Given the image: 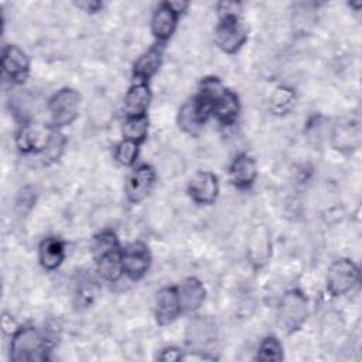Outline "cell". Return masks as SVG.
<instances>
[{
    "instance_id": "6da1fadb",
    "label": "cell",
    "mask_w": 362,
    "mask_h": 362,
    "mask_svg": "<svg viewBox=\"0 0 362 362\" xmlns=\"http://www.w3.org/2000/svg\"><path fill=\"white\" fill-rule=\"evenodd\" d=\"M51 338L37 327L25 324L11 332L10 359L13 362H38L48 359Z\"/></svg>"
},
{
    "instance_id": "7a4b0ae2",
    "label": "cell",
    "mask_w": 362,
    "mask_h": 362,
    "mask_svg": "<svg viewBox=\"0 0 362 362\" xmlns=\"http://www.w3.org/2000/svg\"><path fill=\"white\" fill-rule=\"evenodd\" d=\"M92 252L96 272L105 281L115 283L123 276V247L120 246V242L112 229L100 230L93 236Z\"/></svg>"
},
{
    "instance_id": "3957f363",
    "label": "cell",
    "mask_w": 362,
    "mask_h": 362,
    "mask_svg": "<svg viewBox=\"0 0 362 362\" xmlns=\"http://www.w3.org/2000/svg\"><path fill=\"white\" fill-rule=\"evenodd\" d=\"M308 317V298L303 290L294 287L287 290L277 304V325L286 334L297 332Z\"/></svg>"
},
{
    "instance_id": "277c9868",
    "label": "cell",
    "mask_w": 362,
    "mask_h": 362,
    "mask_svg": "<svg viewBox=\"0 0 362 362\" xmlns=\"http://www.w3.org/2000/svg\"><path fill=\"white\" fill-rule=\"evenodd\" d=\"M81 107V95L74 88H61L48 100V113L51 126L55 129H62L71 126Z\"/></svg>"
},
{
    "instance_id": "5b68a950",
    "label": "cell",
    "mask_w": 362,
    "mask_h": 362,
    "mask_svg": "<svg viewBox=\"0 0 362 362\" xmlns=\"http://www.w3.org/2000/svg\"><path fill=\"white\" fill-rule=\"evenodd\" d=\"M359 283L358 264L346 257L334 260L325 274V288L331 297H341L352 291Z\"/></svg>"
},
{
    "instance_id": "8992f818",
    "label": "cell",
    "mask_w": 362,
    "mask_h": 362,
    "mask_svg": "<svg viewBox=\"0 0 362 362\" xmlns=\"http://www.w3.org/2000/svg\"><path fill=\"white\" fill-rule=\"evenodd\" d=\"M214 40L216 47L222 52L228 55L239 52L247 41V31L239 14L219 16L218 24L214 31Z\"/></svg>"
},
{
    "instance_id": "52a82bcc",
    "label": "cell",
    "mask_w": 362,
    "mask_h": 362,
    "mask_svg": "<svg viewBox=\"0 0 362 362\" xmlns=\"http://www.w3.org/2000/svg\"><path fill=\"white\" fill-rule=\"evenodd\" d=\"M219 338L218 321L211 315H194L185 327V344L189 349L208 352Z\"/></svg>"
},
{
    "instance_id": "ba28073f",
    "label": "cell",
    "mask_w": 362,
    "mask_h": 362,
    "mask_svg": "<svg viewBox=\"0 0 362 362\" xmlns=\"http://www.w3.org/2000/svg\"><path fill=\"white\" fill-rule=\"evenodd\" d=\"M273 255L272 230L266 223H256L246 240V257L250 267L257 272L262 270Z\"/></svg>"
},
{
    "instance_id": "9c48e42d",
    "label": "cell",
    "mask_w": 362,
    "mask_h": 362,
    "mask_svg": "<svg viewBox=\"0 0 362 362\" xmlns=\"http://www.w3.org/2000/svg\"><path fill=\"white\" fill-rule=\"evenodd\" d=\"M54 130L55 127H52L51 124H23L16 134L17 150L23 156H34L41 158L51 140Z\"/></svg>"
},
{
    "instance_id": "30bf717a",
    "label": "cell",
    "mask_w": 362,
    "mask_h": 362,
    "mask_svg": "<svg viewBox=\"0 0 362 362\" xmlns=\"http://www.w3.org/2000/svg\"><path fill=\"white\" fill-rule=\"evenodd\" d=\"M157 181V171L150 164H140L132 170L124 182L126 199L133 204H141L153 191Z\"/></svg>"
},
{
    "instance_id": "8fae6325",
    "label": "cell",
    "mask_w": 362,
    "mask_h": 362,
    "mask_svg": "<svg viewBox=\"0 0 362 362\" xmlns=\"http://www.w3.org/2000/svg\"><path fill=\"white\" fill-rule=\"evenodd\" d=\"M211 116L212 107L208 103L202 102L199 98L192 96L180 107L177 115V123L184 133L195 136L204 129Z\"/></svg>"
},
{
    "instance_id": "7c38bea8",
    "label": "cell",
    "mask_w": 362,
    "mask_h": 362,
    "mask_svg": "<svg viewBox=\"0 0 362 362\" xmlns=\"http://www.w3.org/2000/svg\"><path fill=\"white\" fill-rule=\"evenodd\" d=\"M151 252L148 246L141 242L136 240L129 243L123 247L122 253V264H123V274H126L130 280H141L151 267Z\"/></svg>"
},
{
    "instance_id": "4fadbf2b",
    "label": "cell",
    "mask_w": 362,
    "mask_h": 362,
    "mask_svg": "<svg viewBox=\"0 0 362 362\" xmlns=\"http://www.w3.org/2000/svg\"><path fill=\"white\" fill-rule=\"evenodd\" d=\"M31 62L28 55L16 44H7L1 51L3 75L14 85L24 83L30 75Z\"/></svg>"
},
{
    "instance_id": "5bb4252c",
    "label": "cell",
    "mask_w": 362,
    "mask_h": 362,
    "mask_svg": "<svg viewBox=\"0 0 362 362\" xmlns=\"http://www.w3.org/2000/svg\"><path fill=\"white\" fill-rule=\"evenodd\" d=\"M187 191L195 204L212 205L219 195L218 175L208 170H199L191 177Z\"/></svg>"
},
{
    "instance_id": "9a60e30c",
    "label": "cell",
    "mask_w": 362,
    "mask_h": 362,
    "mask_svg": "<svg viewBox=\"0 0 362 362\" xmlns=\"http://www.w3.org/2000/svg\"><path fill=\"white\" fill-rule=\"evenodd\" d=\"M257 163L247 153H239L235 156L228 168L229 182L240 191L250 189L257 180Z\"/></svg>"
},
{
    "instance_id": "2e32d148",
    "label": "cell",
    "mask_w": 362,
    "mask_h": 362,
    "mask_svg": "<svg viewBox=\"0 0 362 362\" xmlns=\"http://www.w3.org/2000/svg\"><path fill=\"white\" fill-rule=\"evenodd\" d=\"M180 16L181 14L174 10L170 1H163L156 7L151 16L150 28L157 44L164 45L173 37V34L175 33Z\"/></svg>"
},
{
    "instance_id": "e0dca14e",
    "label": "cell",
    "mask_w": 362,
    "mask_h": 362,
    "mask_svg": "<svg viewBox=\"0 0 362 362\" xmlns=\"http://www.w3.org/2000/svg\"><path fill=\"white\" fill-rule=\"evenodd\" d=\"M182 314L177 287L165 286L161 287L154 298V318L160 327L173 324Z\"/></svg>"
},
{
    "instance_id": "ac0fdd59",
    "label": "cell",
    "mask_w": 362,
    "mask_h": 362,
    "mask_svg": "<svg viewBox=\"0 0 362 362\" xmlns=\"http://www.w3.org/2000/svg\"><path fill=\"white\" fill-rule=\"evenodd\" d=\"M177 293L182 314L197 313L206 298V290L204 287V283L194 276L184 279L181 284L177 286Z\"/></svg>"
},
{
    "instance_id": "d6986e66",
    "label": "cell",
    "mask_w": 362,
    "mask_h": 362,
    "mask_svg": "<svg viewBox=\"0 0 362 362\" xmlns=\"http://www.w3.org/2000/svg\"><path fill=\"white\" fill-rule=\"evenodd\" d=\"M163 57H164V48L163 44H156L147 51H144L133 64V78L137 82H146L148 81L158 72L163 64Z\"/></svg>"
},
{
    "instance_id": "ffe728a7",
    "label": "cell",
    "mask_w": 362,
    "mask_h": 362,
    "mask_svg": "<svg viewBox=\"0 0 362 362\" xmlns=\"http://www.w3.org/2000/svg\"><path fill=\"white\" fill-rule=\"evenodd\" d=\"M331 146L342 154H352L361 144V129L358 123L344 122L334 126L329 134Z\"/></svg>"
},
{
    "instance_id": "44dd1931",
    "label": "cell",
    "mask_w": 362,
    "mask_h": 362,
    "mask_svg": "<svg viewBox=\"0 0 362 362\" xmlns=\"http://www.w3.org/2000/svg\"><path fill=\"white\" fill-rule=\"evenodd\" d=\"M151 89L146 82H134L124 95L123 110L126 117L129 116H144L147 115L148 106L151 103Z\"/></svg>"
},
{
    "instance_id": "7402d4cb",
    "label": "cell",
    "mask_w": 362,
    "mask_h": 362,
    "mask_svg": "<svg viewBox=\"0 0 362 362\" xmlns=\"http://www.w3.org/2000/svg\"><path fill=\"white\" fill-rule=\"evenodd\" d=\"M240 115V100L239 96L230 90L225 89L221 98L215 102L212 107V116H215L216 122L223 127L233 126Z\"/></svg>"
},
{
    "instance_id": "603a6c76",
    "label": "cell",
    "mask_w": 362,
    "mask_h": 362,
    "mask_svg": "<svg viewBox=\"0 0 362 362\" xmlns=\"http://www.w3.org/2000/svg\"><path fill=\"white\" fill-rule=\"evenodd\" d=\"M65 245L59 238H45L38 246V262L47 272L57 270L65 260Z\"/></svg>"
},
{
    "instance_id": "cb8c5ba5",
    "label": "cell",
    "mask_w": 362,
    "mask_h": 362,
    "mask_svg": "<svg viewBox=\"0 0 362 362\" xmlns=\"http://www.w3.org/2000/svg\"><path fill=\"white\" fill-rule=\"evenodd\" d=\"M296 103V92L287 85H279L269 98V109L274 115H286Z\"/></svg>"
},
{
    "instance_id": "d4e9b609",
    "label": "cell",
    "mask_w": 362,
    "mask_h": 362,
    "mask_svg": "<svg viewBox=\"0 0 362 362\" xmlns=\"http://www.w3.org/2000/svg\"><path fill=\"white\" fill-rule=\"evenodd\" d=\"M148 117L147 115L144 116H129L124 119L123 126H122V133L123 139L134 141L137 144H141L148 134Z\"/></svg>"
},
{
    "instance_id": "484cf974",
    "label": "cell",
    "mask_w": 362,
    "mask_h": 362,
    "mask_svg": "<svg viewBox=\"0 0 362 362\" xmlns=\"http://www.w3.org/2000/svg\"><path fill=\"white\" fill-rule=\"evenodd\" d=\"M284 358V349L280 339L274 335L264 337L256 351V361L272 362V361H281Z\"/></svg>"
},
{
    "instance_id": "4316f807",
    "label": "cell",
    "mask_w": 362,
    "mask_h": 362,
    "mask_svg": "<svg viewBox=\"0 0 362 362\" xmlns=\"http://www.w3.org/2000/svg\"><path fill=\"white\" fill-rule=\"evenodd\" d=\"M344 320L342 315L338 311H327L322 315V321H321V334H322V339L328 341V342H334L337 341L344 331Z\"/></svg>"
},
{
    "instance_id": "83f0119b",
    "label": "cell",
    "mask_w": 362,
    "mask_h": 362,
    "mask_svg": "<svg viewBox=\"0 0 362 362\" xmlns=\"http://www.w3.org/2000/svg\"><path fill=\"white\" fill-rule=\"evenodd\" d=\"M225 89L226 88L222 85L221 79H218L216 76H206L201 81L195 96L199 98L202 102L208 103L211 107H214L215 102L221 98Z\"/></svg>"
},
{
    "instance_id": "f1b7e54d",
    "label": "cell",
    "mask_w": 362,
    "mask_h": 362,
    "mask_svg": "<svg viewBox=\"0 0 362 362\" xmlns=\"http://www.w3.org/2000/svg\"><path fill=\"white\" fill-rule=\"evenodd\" d=\"M139 147L140 144L122 139L116 146H115V151H113V157L115 160L123 165V167H132L134 165V163L137 161L139 157Z\"/></svg>"
},
{
    "instance_id": "f546056e",
    "label": "cell",
    "mask_w": 362,
    "mask_h": 362,
    "mask_svg": "<svg viewBox=\"0 0 362 362\" xmlns=\"http://www.w3.org/2000/svg\"><path fill=\"white\" fill-rule=\"evenodd\" d=\"M65 144H66L65 136L58 129H55L52 136H51V140H49V143H48V146L45 148V151H44V154L40 158L41 163L48 165V164H52V163L58 161L59 157L62 156L64 150H65Z\"/></svg>"
},
{
    "instance_id": "4dcf8cb0",
    "label": "cell",
    "mask_w": 362,
    "mask_h": 362,
    "mask_svg": "<svg viewBox=\"0 0 362 362\" xmlns=\"http://www.w3.org/2000/svg\"><path fill=\"white\" fill-rule=\"evenodd\" d=\"M76 294L79 297V303L82 304H88L92 301L93 294H95V284L92 281V279H79L78 284H76Z\"/></svg>"
},
{
    "instance_id": "1f68e13d",
    "label": "cell",
    "mask_w": 362,
    "mask_h": 362,
    "mask_svg": "<svg viewBox=\"0 0 362 362\" xmlns=\"http://www.w3.org/2000/svg\"><path fill=\"white\" fill-rule=\"evenodd\" d=\"M182 352L175 348V346H167L164 349H161V352L158 354V359L164 361V362H173V361H181L182 359Z\"/></svg>"
},
{
    "instance_id": "d6a6232c",
    "label": "cell",
    "mask_w": 362,
    "mask_h": 362,
    "mask_svg": "<svg viewBox=\"0 0 362 362\" xmlns=\"http://www.w3.org/2000/svg\"><path fill=\"white\" fill-rule=\"evenodd\" d=\"M76 6L88 13H95V11H99V8L103 6L100 1H82V3H76Z\"/></svg>"
}]
</instances>
